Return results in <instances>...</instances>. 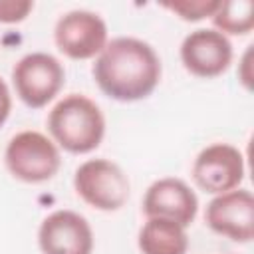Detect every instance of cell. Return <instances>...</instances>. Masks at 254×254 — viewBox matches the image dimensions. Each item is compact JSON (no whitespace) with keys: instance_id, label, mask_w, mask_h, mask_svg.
<instances>
[{"instance_id":"cell-1","label":"cell","mask_w":254,"mask_h":254,"mask_svg":"<svg viewBox=\"0 0 254 254\" xmlns=\"http://www.w3.org/2000/svg\"><path fill=\"white\" fill-rule=\"evenodd\" d=\"M99 89L123 103L149 97L161 81V58L139 38L119 36L107 42L91 67Z\"/></svg>"},{"instance_id":"cell-2","label":"cell","mask_w":254,"mask_h":254,"mask_svg":"<svg viewBox=\"0 0 254 254\" xmlns=\"http://www.w3.org/2000/svg\"><path fill=\"white\" fill-rule=\"evenodd\" d=\"M48 131L60 149L85 155L101 145L105 137V117L93 99L81 93H69L50 109Z\"/></svg>"},{"instance_id":"cell-3","label":"cell","mask_w":254,"mask_h":254,"mask_svg":"<svg viewBox=\"0 0 254 254\" xmlns=\"http://www.w3.org/2000/svg\"><path fill=\"white\" fill-rule=\"evenodd\" d=\"M4 163L14 179L38 185L54 179V175L60 171L62 155L60 147L48 135L26 129L8 141Z\"/></svg>"},{"instance_id":"cell-4","label":"cell","mask_w":254,"mask_h":254,"mask_svg":"<svg viewBox=\"0 0 254 254\" xmlns=\"http://www.w3.org/2000/svg\"><path fill=\"white\" fill-rule=\"evenodd\" d=\"M73 189L89 206L113 212L119 210L131 192L123 169L109 159H87L73 173Z\"/></svg>"},{"instance_id":"cell-5","label":"cell","mask_w":254,"mask_h":254,"mask_svg":"<svg viewBox=\"0 0 254 254\" xmlns=\"http://www.w3.org/2000/svg\"><path fill=\"white\" fill-rule=\"evenodd\" d=\"M65 69L62 62L48 52L22 56L12 67V83L18 99L30 109L46 107L64 87Z\"/></svg>"},{"instance_id":"cell-6","label":"cell","mask_w":254,"mask_h":254,"mask_svg":"<svg viewBox=\"0 0 254 254\" xmlns=\"http://www.w3.org/2000/svg\"><path fill=\"white\" fill-rule=\"evenodd\" d=\"M54 42L69 60H91L97 58L109 42L107 24L91 10H69L58 18Z\"/></svg>"},{"instance_id":"cell-7","label":"cell","mask_w":254,"mask_h":254,"mask_svg":"<svg viewBox=\"0 0 254 254\" xmlns=\"http://www.w3.org/2000/svg\"><path fill=\"white\" fill-rule=\"evenodd\" d=\"M192 179L198 189L210 194L234 190L244 179V157L230 143H212L196 155Z\"/></svg>"},{"instance_id":"cell-8","label":"cell","mask_w":254,"mask_h":254,"mask_svg":"<svg viewBox=\"0 0 254 254\" xmlns=\"http://www.w3.org/2000/svg\"><path fill=\"white\" fill-rule=\"evenodd\" d=\"M206 226L230 238L232 242L246 244L254 238V196L248 189H234L214 198L204 210Z\"/></svg>"},{"instance_id":"cell-9","label":"cell","mask_w":254,"mask_h":254,"mask_svg":"<svg viewBox=\"0 0 254 254\" xmlns=\"http://www.w3.org/2000/svg\"><path fill=\"white\" fill-rule=\"evenodd\" d=\"M234 58L232 42L214 28H198L185 36L181 44V62L185 69L196 77L222 75Z\"/></svg>"},{"instance_id":"cell-10","label":"cell","mask_w":254,"mask_h":254,"mask_svg":"<svg viewBox=\"0 0 254 254\" xmlns=\"http://www.w3.org/2000/svg\"><path fill=\"white\" fill-rule=\"evenodd\" d=\"M38 246L42 254H91L93 230L79 212L60 208L40 222Z\"/></svg>"},{"instance_id":"cell-11","label":"cell","mask_w":254,"mask_h":254,"mask_svg":"<svg viewBox=\"0 0 254 254\" xmlns=\"http://www.w3.org/2000/svg\"><path fill=\"white\" fill-rule=\"evenodd\" d=\"M141 208L147 218H167L187 228L196 218L198 196L185 181L163 177L149 185Z\"/></svg>"},{"instance_id":"cell-12","label":"cell","mask_w":254,"mask_h":254,"mask_svg":"<svg viewBox=\"0 0 254 254\" xmlns=\"http://www.w3.org/2000/svg\"><path fill=\"white\" fill-rule=\"evenodd\" d=\"M141 254H187V228L167 218H147L137 234Z\"/></svg>"},{"instance_id":"cell-13","label":"cell","mask_w":254,"mask_h":254,"mask_svg":"<svg viewBox=\"0 0 254 254\" xmlns=\"http://www.w3.org/2000/svg\"><path fill=\"white\" fill-rule=\"evenodd\" d=\"M214 30L228 36H244L254 28V4L252 0H228L220 2L212 14Z\"/></svg>"},{"instance_id":"cell-14","label":"cell","mask_w":254,"mask_h":254,"mask_svg":"<svg viewBox=\"0 0 254 254\" xmlns=\"http://www.w3.org/2000/svg\"><path fill=\"white\" fill-rule=\"evenodd\" d=\"M218 4L220 0H169L161 6L185 22H200L204 18H212V14L218 10Z\"/></svg>"},{"instance_id":"cell-15","label":"cell","mask_w":254,"mask_h":254,"mask_svg":"<svg viewBox=\"0 0 254 254\" xmlns=\"http://www.w3.org/2000/svg\"><path fill=\"white\" fill-rule=\"evenodd\" d=\"M34 10L30 0H0V24H20Z\"/></svg>"},{"instance_id":"cell-16","label":"cell","mask_w":254,"mask_h":254,"mask_svg":"<svg viewBox=\"0 0 254 254\" xmlns=\"http://www.w3.org/2000/svg\"><path fill=\"white\" fill-rule=\"evenodd\" d=\"M12 111V93L8 89V83L0 77V127L6 123Z\"/></svg>"},{"instance_id":"cell-17","label":"cell","mask_w":254,"mask_h":254,"mask_svg":"<svg viewBox=\"0 0 254 254\" xmlns=\"http://www.w3.org/2000/svg\"><path fill=\"white\" fill-rule=\"evenodd\" d=\"M250 64H252V46H248V50L244 52L242 60H240V67H238V77L242 81V85L246 89H252V73H250Z\"/></svg>"}]
</instances>
